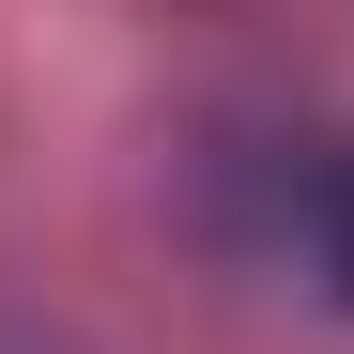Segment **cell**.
Returning a JSON list of instances; mask_svg holds the SVG:
<instances>
[{"label":"cell","instance_id":"1","mask_svg":"<svg viewBox=\"0 0 354 354\" xmlns=\"http://www.w3.org/2000/svg\"><path fill=\"white\" fill-rule=\"evenodd\" d=\"M277 216H292V247H308V277L354 308V139H324V154H292V185H277Z\"/></svg>","mask_w":354,"mask_h":354}]
</instances>
